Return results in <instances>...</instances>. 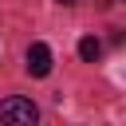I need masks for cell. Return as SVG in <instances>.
Wrapping results in <instances>:
<instances>
[{"instance_id":"obj_1","label":"cell","mask_w":126,"mask_h":126,"mask_svg":"<svg viewBox=\"0 0 126 126\" xmlns=\"http://www.w3.org/2000/svg\"><path fill=\"white\" fill-rule=\"evenodd\" d=\"M35 118H39V110L32 98H4L0 102V122H8V126H32Z\"/></svg>"},{"instance_id":"obj_2","label":"cell","mask_w":126,"mask_h":126,"mask_svg":"<svg viewBox=\"0 0 126 126\" xmlns=\"http://www.w3.org/2000/svg\"><path fill=\"white\" fill-rule=\"evenodd\" d=\"M24 67H28V75H32V79L51 75V47H47V43H32V47H28V55H24Z\"/></svg>"},{"instance_id":"obj_3","label":"cell","mask_w":126,"mask_h":126,"mask_svg":"<svg viewBox=\"0 0 126 126\" xmlns=\"http://www.w3.org/2000/svg\"><path fill=\"white\" fill-rule=\"evenodd\" d=\"M79 55H83L87 63H94V59L102 55V43H98L94 35H83V39H79Z\"/></svg>"},{"instance_id":"obj_4","label":"cell","mask_w":126,"mask_h":126,"mask_svg":"<svg viewBox=\"0 0 126 126\" xmlns=\"http://www.w3.org/2000/svg\"><path fill=\"white\" fill-rule=\"evenodd\" d=\"M59 4H79V0H59Z\"/></svg>"}]
</instances>
